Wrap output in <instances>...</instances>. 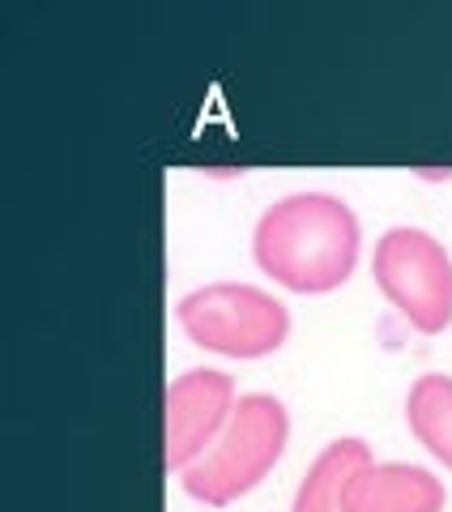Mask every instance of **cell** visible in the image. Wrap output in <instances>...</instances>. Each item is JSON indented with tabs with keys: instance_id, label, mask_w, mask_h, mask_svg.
<instances>
[{
	"instance_id": "obj_1",
	"label": "cell",
	"mask_w": 452,
	"mask_h": 512,
	"mask_svg": "<svg viewBox=\"0 0 452 512\" xmlns=\"http://www.w3.org/2000/svg\"><path fill=\"white\" fill-rule=\"evenodd\" d=\"M363 252V222L342 192L295 188L273 197L252 227V261L286 291L329 295Z\"/></svg>"
},
{
	"instance_id": "obj_2",
	"label": "cell",
	"mask_w": 452,
	"mask_h": 512,
	"mask_svg": "<svg viewBox=\"0 0 452 512\" xmlns=\"http://www.w3.org/2000/svg\"><path fill=\"white\" fill-rule=\"evenodd\" d=\"M286 440H290V410L282 397L265 389L239 393L222 436L205 448L201 461H192L180 474V487L197 504L226 508L265 483L269 470L286 453Z\"/></svg>"
},
{
	"instance_id": "obj_3",
	"label": "cell",
	"mask_w": 452,
	"mask_h": 512,
	"mask_svg": "<svg viewBox=\"0 0 452 512\" xmlns=\"http://www.w3.org/2000/svg\"><path fill=\"white\" fill-rule=\"evenodd\" d=\"M175 325L214 355L265 359L290 338V308L269 286L214 278L175 299Z\"/></svg>"
},
{
	"instance_id": "obj_4",
	"label": "cell",
	"mask_w": 452,
	"mask_h": 512,
	"mask_svg": "<svg viewBox=\"0 0 452 512\" xmlns=\"http://www.w3.org/2000/svg\"><path fill=\"white\" fill-rule=\"evenodd\" d=\"M371 278L418 333H444L452 325V252L427 227H384L371 244Z\"/></svg>"
},
{
	"instance_id": "obj_5",
	"label": "cell",
	"mask_w": 452,
	"mask_h": 512,
	"mask_svg": "<svg viewBox=\"0 0 452 512\" xmlns=\"http://www.w3.org/2000/svg\"><path fill=\"white\" fill-rule=\"evenodd\" d=\"M239 402L235 380L222 367H184L163 393V470L184 474L222 436Z\"/></svg>"
},
{
	"instance_id": "obj_6",
	"label": "cell",
	"mask_w": 452,
	"mask_h": 512,
	"mask_svg": "<svg viewBox=\"0 0 452 512\" xmlns=\"http://www.w3.org/2000/svg\"><path fill=\"white\" fill-rule=\"evenodd\" d=\"M444 478L414 461H371L346 483V512H444Z\"/></svg>"
},
{
	"instance_id": "obj_7",
	"label": "cell",
	"mask_w": 452,
	"mask_h": 512,
	"mask_svg": "<svg viewBox=\"0 0 452 512\" xmlns=\"http://www.w3.org/2000/svg\"><path fill=\"white\" fill-rule=\"evenodd\" d=\"M371 461L376 457L363 436H333L290 495V512H346V483Z\"/></svg>"
},
{
	"instance_id": "obj_8",
	"label": "cell",
	"mask_w": 452,
	"mask_h": 512,
	"mask_svg": "<svg viewBox=\"0 0 452 512\" xmlns=\"http://www.w3.org/2000/svg\"><path fill=\"white\" fill-rule=\"evenodd\" d=\"M406 423L414 440L452 470V376L448 372H423L406 389Z\"/></svg>"
}]
</instances>
